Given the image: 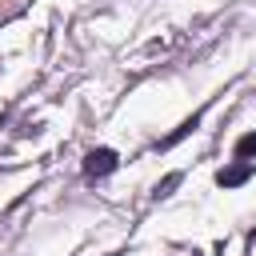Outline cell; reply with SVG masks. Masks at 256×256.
Returning a JSON list of instances; mask_svg holds the SVG:
<instances>
[{
    "label": "cell",
    "mask_w": 256,
    "mask_h": 256,
    "mask_svg": "<svg viewBox=\"0 0 256 256\" xmlns=\"http://www.w3.org/2000/svg\"><path fill=\"white\" fill-rule=\"evenodd\" d=\"M108 172H116V152L112 148H92L84 156V176L96 180V176H108Z\"/></svg>",
    "instance_id": "cell-1"
},
{
    "label": "cell",
    "mask_w": 256,
    "mask_h": 256,
    "mask_svg": "<svg viewBox=\"0 0 256 256\" xmlns=\"http://www.w3.org/2000/svg\"><path fill=\"white\" fill-rule=\"evenodd\" d=\"M252 172H256V168H252V160H236V164H228V168H220V172H216V184H220V188H240Z\"/></svg>",
    "instance_id": "cell-2"
},
{
    "label": "cell",
    "mask_w": 256,
    "mask_h": 256,
    "mask_svg": "<svg viewBox=\"0 0 256 256\" xmlns=\"http://www.w3.org/2000/svg\"><path fill=\"white\" fill-rule=\"evenodd\" d=\"M256 156V132H244L236 140V160H252Z\"/></svg>",
    "instance_id": "cell-3"
},
{
    "label": "cell",
    "mask_w": 256,
    "mask_h": 256,
    "mask_svg": "<svg viewBox=\"0 0 256 256\" xmlns=\"http://www.w3.org/2000/svg\"><path fill=\"white\" fill-rule=\"evenodd\" d=\"M176 184H180V176H168V180H164V184H160V188H156V196H168V192H172V188H176Z\"/></svg>",
    "instance_id": "cell-4"
}]
</instances>
